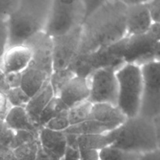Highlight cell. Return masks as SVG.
Here are the masks:
<instances>
[{
    "mask_svg": "<svg viewBox=\"0 0 160 160\" xmlns=\"http://www.w3.org/2000/svg\"><path fill=\"white\" fill-rule=\"evenodd\" d=\"M127 36V4L122 0H105L82 24L78 57L110 46Z\"/></svg>",
    "mask_w": 160,
    "mask_h": 160,
    "instance_id": "1",
    "label": "cell"
},
{
    "mask_svg": "<svg viewBox=\"0 0 160 160\" xmlns=\"http://www.w3.org/2000/svg\"><path fill=\"white\" fill-rule=\"evenodd\" d=\"M52 2V0H20L18 9L7 21V49L23 45L30 38L45 31Z\"/></svg>",
    "mask_w": 160,
    "mask_h": 160,
    "instance_id": "2",
    "label": "cell"
},
{
    "mask_svg": "<svg viewBox=\"0 0 160 160\" xmlns=\"http://www.w3.org/2000/svg\"><path fill=\"white\" fill-rule=\"evenodd\" d=\"M109 134L111 145L131 152L143 155L159 148L153 119L139 115L128 118Z\"/></svg>",
    "mask_w": 160,
    "mask_h": 160,
    "instance_id": "3",
    "label": "cell"
},
{
    "mask_svg": "<svg viewBox=\"0 0 160 160\" xmlns=\"http://www.w3.org/2000/svg\"><path fill=\"white\" fill-rule=\"evenodd\" d=\"M119 84L117 106L127 118L139 115L143 94L142 68L134 64H124L117 71Z\"/></svg>",
    "mask_w": 160,
    "mask_h": 160,
    "instance_id": "4",
    "label": "cell"
},
{
    "mask_svg": "<svg viewBox=\"0 0 160 160\" xmlns=\"http://www.w3.org/2000/svg\"><path fill=\"white\" fill-rule=\"evenodd\" d=\"M85 18L84 0H52L44 32L52 38L63 35L81 27Z\"/></svg>",
    "mask_w": 160,
    "mask_h": 160,
    "instance_id": "5",
    "label": "cell"
},
{
    "mask_svg": "<svg viewBox=\"0 0 160 160\" xmlns=\"http://www.w3.org/2000/svg\"><path fill=\"white\" fill-rule=\"evenodd\" d=\"M126 44L127 37L110 46L78 56L70 68L76 75L86 78H88L94 72L102 69L118 70L126 64L123 58Z\"/></svg>",
    "mask_w": 160,
    "mask_h": 160,
    "instance_id": "6",
    "label": "cell"
},
{
    "mask_svg": "<svg viewBox=\"0 0 160 160\" xmlns=\"http://www.w3.org/2000/svg\"><path fill=\"white\" fill-rule=\"evenodd\" d=\"M141 68L143 94L139 116L155 119L160 116V62L155 61Z\"/></svg>",
    "mask_w": 160,
    "mask_h": 160,
    "instance_id": "7",
    "label": "cell"
},
{
    "mask_svg": "<svg viewBox=\"0 0 160 160\" xmlns=\"http://www.w3.org/2000/svg\"><path fill=\"white\" fill-rule=\"evenodd\" d=\"M117 70L102 69L94 72L88 78L90 96L88 101L92 104L109 103L118 104L119 84Z\"/></svg>",
    "mask_w": 160,
    "mask_h": 160,
    "instance_id": "8",
    "label": "cell"
},
{
    "mask_svg": "<svg viewBox=\"0 0 160 160\" xmlns=\"http://www.w3.org/2000/svg\"><path fill=\"white\" fill-rule=\"evenodd\" d=\"M82 25L63 35L52 38L53 71L70 68L79 52Z\"/></svg>",
    "mask_w": 160,
    "mask_h": 160,
    "instance_id": "9",
    "label": "cell"
},
{
    "mask_svg": "<svg viewBox=\"0 0 160 160\" xmlns=\"http://www.w3.org/2000/svg\"><path fill=\"white\" fill-rule=\"evenodd\" d=\"M158 42L149 34L127 36L124 52L125 63L134 64L142 67L156 61Z\"/></svg>",
    "mask_w": 160,
    "mask_h": 160,
    "instance_id": "10",
    "label": "cell"
},
{
    "mask_svg": "<svg viewBox=\"0 0 160 160\" xmlns=\"http://www.w3.org/2000/svg\"><path fill=\"white\" fill-rule=\"evenodd\" d=\"M23 45L31 50V63L44 70L51 76L53 73L52 38L42 31L30 38Z\"/></svg>",
    "mask_w": 160,
    "mask_h": 160,
    "instance_id": "11",
    "label": "cell"
},
{
    "mask_svg": "<svg viewBox=\"0 0 160 160\" xmlns=\"http://www.w3.org/2000/svg\"><path fill=\"white\" fill-rule=\"evenodd\" d=\"M127 4L128 36L148 32L153 21L145 1H124Z\"/></svg>",
    "mask_w": 160,
    "mask_h": 160,
    "instance_id": "12",
    "label": "cell"
},
{
    "mask_svg": "<svg viewBox=\"0 0 160 160\" xmlns=\"http://www.w3.org/2000/svg\"><path fill=\"white\" fill-rule=\"evenodd\" d=\"M0 70L4 73H22L31 62L32 55L25 45L9 48L0 56Z\"/></svg>",
    "mask_w": 160,
    "mask_h": 160,
    "instance_id": "13",
    "label": "cell"
},
{
    "mask_svg": "<svg viewBox=\"0 0 160 160\" xmlns=\"http://www.w3.org/2000/svg\"><path fill=\"white\" fill-rule=\"evenodd\" d=\"M90 96V86L88 78L76 75L70 80L61 91L59 98L70 108L88 101Z\"/></svg>",
    "mask_w": 160,
    "mask_h": 160,
    "instance_id": "14",
    "label": "cell"
},
{
    "mask_svg": "<svg viewBox=\"0 0 160 160\" xmlns=\"http://www.w3.org/2000/svg\"><path fill=\"white\" fill-rule=\"evenodd\" d=\"M54 97V92L48 81L36 95L31 97V100L27 105L25 109L30 119L33 123L38 128H42L40 126L41 116L48 103Z\"/></svg>",
    "mask_w": 160,
    "mask_h": 160,
    "instance_id": "15",
    "label": "cell"
},
{
    "mask_svg": "<svg viewBox=\"0 0 160 160\" xmlns=\"http://www.w3.org/2000/svg\"><path fill=\"white\" fill-rule=\"evenodd\" d=\"M50 77L45 70L30 62L28 68L22 72L21 88L31 98L49 81Z\"/></svg>",
    "mask_w": 160,
    "mask_h": 160,
    "instance_id": "16",
    "label": "cell"
},
{
    "mask_svg": "<svg viewBox=\"0 0 160 160\" xmlns=\"http://www.w3.org/2000/svg\"><path fill=\"white\" fill-rule=\"evenodd\" d=\"M39 142L43 148L52 152L62 159L63 158L67 148L65 132L42 128L39 130Z\"/></svg>",
    "mask_w": 160,
    "mask_h": 160,
    "instance_id": "17",
    "label": "cell"
},
{
    "mask_svg": "<svg viewBox=\"0 0 160 160\" xmlns=\"http://www.w3.org/2000/svg\"><path fill=\"white\" fill-rule=\"evenodd\" d=\"M127 117L119 109L118 106L109 103L94 104L88 120H95L105 123L121 125Z\"/></svg>",
    "mask_w": 160,
    "mask_h": 160,
    "instance_id": "18",
    "label": "cell"
},
{
    "mask_svg": "<svg viewBox=\"0 0 160 160\" xmlns=\"http://www.w3.org/2000/svg\"><path fill=\"white\" fill-rule=\"evenodd\" d=\"M120 125L105 123L95 120H88L79 124L70 126L66 134H73L77 135H86V134H105L116 129Z\"/></svg>",
    "mask_w": 160,
    "mask_h": 160,
    "instance_id": "19",
    "label": "cell"
},
{
    "mask_svg": "<svg viewBox=\"0 0 160 160\" xmlns=\"http://www.w3.org/2000/svg\"><path fill=\"white\" fill-rule=\"evenodd\" d=\"M6 124L13 131H39L30 119L25 108L13 107L4 120Z\"/></svg>",
    "mask_w": 160,
    "mask_h": 160,
    "instance_id": "20",
    "label": "cell"
},
{
    "mask_svg": "<svg viewBox=\"0 0 160 160\" xmlns=\"http://www.w3.org/2000/svg\"><path fill=\"white\" fill-rule=\"evenodd\" d=\"M112 141L109 132L105 134H86L78 135L79 149H92L101 151L112 145Z\"/></svg>",
    "mask_w": 160,
    "mask_h": 160,
    "instance_id": "21",
    "label": "cell"
},
{
    "mask_svg": "<svg viewBox=\"0 0 160 160\" xmlns=\"http://www.w3.org/2000/svg\"><path fill=\"white\" fill-rule=\"evenodd\" d=\"M142 154L126 151L112 145L100 151V160H141Z\"/></svg>",
    "mask_w": 160,
    "mask_h": 160,
    "instance_id": "22",
    "label": "cell"
},
{
    "mask_svg": "<svg viewBox=\"0 0 160 160\" xmlns=\"http://www.w3.org/2000/svg\"><path fill=\"white\" fill-rule=\"evenodd\" d=\"M93 104L88 100L79 103L68 110L70 126L79 124L89 119L92 112Z\"/></svg>",
    "mask_w": 160,
    "mask_h": 160,
    "instance_id": "23",
    "label": "cell"
},
{
    "mask_svg": "<svg viewBox=\"0 0 160 160\" xmlns=\"http://www.w3.org/2000/svg\"><path fill=\"white\" fill-rule=\"evenodd\" d=\"M76 76L71 68L54 70L49 78V83L54 92L55 96L58 97L66 84Z\"/></svg>",
    "mask_w": 160,
    "mask_h": 160,
    "instance_id": "24",
    "label": "cell"
},
{
    "mask_svg": "<svg viewBox=\"0 0 160 160\" xmlns=\"http://www.w3.org/2000/svg\"><path fill=\"white\" fill-rule=\"evenodd\" d=\"M66 110H69V108L67 107V105L61 100L60 98L55 96L48 103L41 116V128H44L50 120L55 118L58 114Z\"/></svg>",
    "mask_w": 160,
    "mask_h": 160,
    "instance_id": "25",
    "label": "cell"
},
{
    "mask_svg": "<svg viewBox=\"0 0 160 160\" xmlns=\"http://www.w3.org/2000/svg\"><path fill=\"white\" fill-rule=\"evenodd\" d=\"M40 142L39 140L21 145L13 150L17 160H37Z\"/></svg>",
    "mask_w": 160,
    "mask_h": 160,
    "instance_id": "26",
    "label": "cell"
},
{
    "mask_svg": "<svg viewBox=\"0 0 160 160\" xmlns=\"http://www.w3.org/2000/svg\"><path fill=\"white\" fill-rule=\"evenodd\" d=\"M5 95H6L12 107L26 108L27 105L31 100V97L23 91L21 87L10 89Z\"/></svg>",
    "mask_w": 160,
    "mask_h": 160,
    "instance_id": "27",
    "label": "cell"
},
{
    "mask_svg": "<svg viewBox=\"0 0 160 160\" xmlns=\"http://www.w3.org/2000/svg\"><path fill=\"white\" fill-rule=\"evenodd\" d=\"M39 140V131H16L15 138L10 148L15 150L21 145L34 141Z\"/></svg>",
    "mask_w": 160,
    "mask_h": 160,
    "instance_id": "28",
    "label": "cell"
},
{
    "mask_svg": "<svg viewBox=\"0 0 160 160\" xmlns=\"http://www.w3.org/2000/svg\"><path fill=\"white\" fill-rule=\"evenodd\" d=\"M70 127V123L69 120L68 110H66L58 114L55 118L50 120L44 128H46L52 131L65 132Z\"/></svg>",
    "mask_w": 160,
    "mask_h": 160,
    "instance_id": "29",
    "label": "cell"
},
{
    "mask_svg": "<svg viewBox=\"0 0 160 160\" xmlns=\"http://www.w3.org/2000/svg\"><path fill=\"white\" fill-rule=\"evenodd\" d=\"M20 0H0V20L8 21L17 11Z\"/></svg>",
    "mask_w": 160,
    "mask_h": 160,
    "instance_id": "30",
    "label": "cell"
},
{
    "mask_svg": "<svg viewBox=\"0 0 160 160\" xmlns=\"http://www.w3.org/2000/svg\"><path fill=\"white\" fill-rule=\"evenodd\" d=\"M15 134L16 131L9 128L6 122L0 121V147L10 148Z\"/></svg>",
    "mask_w": 160,
    "mask_h": 160,
    "instance_id": "31",
    "label": "cell"
},
{
    "mask_svg": "<svg viewBox=\"0 0 160 160\" xmlns=\"http://www.w3.org/2000/svg\"><path fill=\"white\" fill-rule=\"evenodd\" d=\"M9 43V28L8 22L0 20V44H1V55L7 49Z\"/></svg>",
    "mask_w": 160,
    "mask_h": 160,
    "instance_id": "32",
    "label": "cell"
},
{
    "mask_svg": "<svg viewBox=\"0 0 160 160\" xmlns=\"http://www.w3.org/2000/svg\"><path fill=\"white\" fill-rule=\"evenodd\" d=\"M12 105L5 94L0 93V121H4L6 117L12 109Z\"/></svg>",
    "mask_w": 160,
    "mask_h": 160,
    "instance_id": "33",
    "label": "cell"
},
{
    "mask_svg": "<svg viewBox=\"0 0 160 160\" xmlns=\"http://www.w3.org/2000/svg\"><path fill=\"white\" fill-rule=\"evenodd\" d=\"M151 13L153 23H160V0L145 1Z\"/></svg>",
    "mask_w": 160,
    "mask_h": 160,
    "instance_id": "34",
    "label": "cell"
},
{
    "mask_svg": "<svg viewBox=\"0 0 160 160\" xmlns=\"http://www.w3.org/2000/svg\"><path fill=\"white\" fill-rule=\"evenodd\" d=\"M5 77L10 89L21 87L22 73H5Z\"/></svg>",
    "mask_w": 160,
    "mask_h": 160,
    "instance_id": "35",
    "label": "cell"
},
{
    "mask_svg": "<svg viewBox=\"0 0 160 160\" xmlns=\"http://www.w3.org/2000/svg\"><path fill=\"white\" fill-rule=\"evenodd\" d=\"M37 160H62V158L52 152L43 148L40 145L38 152Z\"/></svg>",
    "mask_w": 160,
    "mask_h": 160,
    "instance_id": "36",
    "label": "cell"
},
{
    "mask_svg": "<svg viewBox=\"0 0 160 160\" xmlns=\"http://www.w3.org/2000/svg\"><path fill=\"white\" fill-rule=\"evenodd\" d=\"M104 1L105 0H84L86 6V18L96 11L104 2Z\"/></svg>",
    "mask_w": 160,
    "mask_h": 160,
    "instance_id": "37",
    "label": "cell"
},
{
    "mask_svg": "<svg viewBox=\"0 0 160 160\" xmlns=\"http://www.w3.org/2000/svg\"><path fill=\"white\" fill-rule=\"evenodd\" d=\"M81 160H100V151L92 149H79Z\"/></svg>",
    "mask_w": 160,
    "mask_h": 160,
    "instance_id": "38",
    "label": "cell"
},
{
    "mask_svg": "<svg viewBox=\"0 0 160 160\" xmlns=\"http://www.w3.org/2000/svg\"><path fill=\"white\" fill-rule=\"evenodd\" d=\"M62 160H81L79 149H74L67 146V151Z\"/></svg>",
    "mask_w": 160,
    "mask_h": 160,
    "instance_id": "39",
    "label": "cell"
},
{
    "mask_svg": "<svg viewBox=\"0 0 160 160\" xmlns=\"http://www.w3.org/2000/svg\"><path fill=\"white\" fill-rule=\"evenodd\" d=\"M0 160H17L13 150L10 148L0 147Z\"/></svg>",
    "mask_w": 160,
    "mask_h": 160,
    "instance_id": "40",
    "label": "cell"
},
{
    "mask_svg": "<svg viewBox=\"0 0 160 160\" xmlns=\"http://www.w3.org/2000/svg\"><path fill=\"white\" fill-rule=\"evenodd\" d=\"M66 134V133H65ZM67 135V146L74 149H79L78 146V135L73 134H66Z\"/></svg>",
    "mask_w": 160,
    "mask_h": 160,
    "instance_id": "41",
    "label": "cell"
},
{
    "mask_svg": "<svg viewBox=\"0 0 160 160\" xmlns=\"http://www.w3.org/2000/svg\"><path fill=\"white\" fill-rule=\"evenodd\" d=\"M141 160H160V148L143 154Z\"/></svg>",
    "mask_w": 160,
    "mask_h": 160,
    "instance_id": "42",
    "label": "cell"
},
{
    "mask_svg": "<svg viewBox=\"0 0 160 160\" xmlns=\"http://www.w3.org/2000/svg\"><path fill=\"white\" fill-rule=\"evenodd\" d=\"M9 90L10 88L6 81L5 73L0 70V93L6 94Z\"/></svg>",
    "mask_w": 160,
    "mask_h": 160,
    "instance_id": "43",
    "label": "cell"
},
{
    "mask_svg": "<svg viewBox=\"0 0 160 160\" xmlns=\"http://www.w3.org/2000/svg\"><path fill=\"white\" fill-rule=\"evenodd\" d=\"M158 42H160V23H153L148 32Z\"/></svg>",
    "mask_w": 160,
    "mask_h": 160,
    "instance_id": "44",
    "label": "cell"
},
{
    "mask_svg": "<svg viewBox=\"0 0 160 160\" xmlns=\"http://www.w3.org/2000/svg\"><path fill=\"white\" fill-rule=\"evenodd\" d=\"M153 120H154L155 126H156V134H157L158 145H159V148H160V116L153 119Z\"/></svg>",
    "mask_w": 160,
    "mask_h": 160,
    "instance_id": "45",
    "label": "cell"
},
{
    "mask_svg": "<svg viewBox=\"0 0 160 160\" xmlns=\"http://www.w3.org/2000/svg\"><path fill=\"white\" fill-rule=\"evenodd\" d=\"M156 61L160 62V42H158L156 52Z\"/></svg>",
    "mask_w": 160,
    "mask_h": 160,
    "instance_id": "46",
    "label": "cell"
}]
</instances>
